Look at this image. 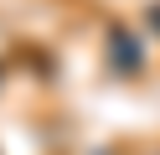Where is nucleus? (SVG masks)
Wrapping results in <instances>:
<instances>
[{
  "mask_svg": "<svg viewBox=\"0 0 160 155\" xmlns=\"http://www.w3.org/2000/svg\"><path fill=\"white\" fill-rule=\"evenodd\" d=\"M114 52H119V67H124V72H134V67H139V57L129 52V36H124V31H114Z\"/></svg>",
  "mask_w": 160,
  "mask_h": 155,
  "instance_id": "f257e3e1",
  "label": "nucleus"
}]
</instances>
